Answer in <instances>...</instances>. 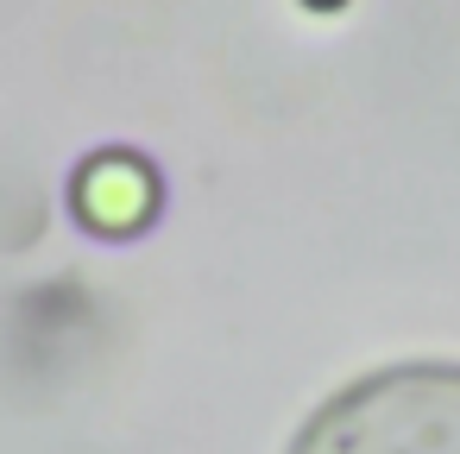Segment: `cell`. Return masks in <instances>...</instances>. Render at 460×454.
I'll return each instance as SVG.
<instances>
[{"mask_svg":"<svg viewBox=\"0 0 460 454\" xmlns=\"http://www.w3.org/2000/svg\"><path fill=\"white\" fill-rule=\"evenodd\" d=\"M290 454H460V366H385L334 391Z\"/></svg>","mask_w":460,"mask_h":454,"instance_id":"cell-1","label":"cell"}]
</instances>
